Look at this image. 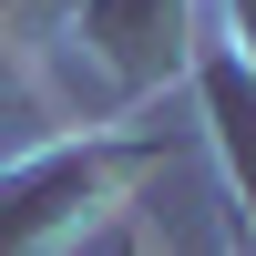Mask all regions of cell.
<instances>
[{
  "instance_id": "6da1fadb",
  "label": "cell",
  "mask_w": 256,
  "mask_h": 256,
  "mask_svg": "<svg viewBox=\"0 0 256 256\" xmlns=\"http://www.w3.org/2000/svg\"><path fill=\"white\" fill-rule=\"evenodd\" d=\"M236 20H246V41H256V0H236Z\"/></svg>"
}]
</instances>
